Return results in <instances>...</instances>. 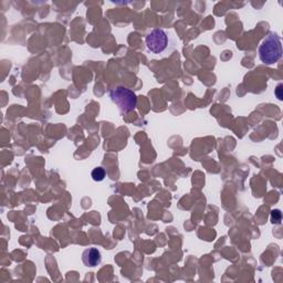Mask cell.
I'll return each mask as SVG.
<instances>
[{
	"mask_svg": "<svg viewBox=\"0 0 283 283\" xmlns=\"http://www.w3.org/2000/svg\"><path fill=\"white\" fill-rule=\"evenodd\" d=\"M282 57L281 39L275 32H269L259 47L260 60L270 66L280 60Z\"/></svg>",
	"mask_w": 283,
	"mask_h": 283,
	"instance_id": "6da1fadb",
	"label": "cell"
},
{
	"mask_svg": "<svg viewBox=\"0 0 283 283\" xmlns=\"http://www.w3.org/2000/svg\"><path fill=\"white\" fill-rule=\"evenodd\" d=\"M105 170L103 167H96L92 171V178L95 182H102L105 178Z\"/></svg>",
	"mask_w": 283,
	"mask_h": 283,
	"instance_id": "5b68a950",
	"label": "cell"
},
{
	"mask_svg": "<svg viewBox=\"0 0 283 283\" xmlns=\"http://www.w3.org/2000/svg\"><path fill=\"white\" fill-rule=\"evenodd\" d=\"M110 98L113 103H115L118 110L122 114H126L133 111L136 107L137 97L135 93L130 89L124 87L113 88L110 91Z\"/></svg>",
	"mask_w": 283,
	"mask_h": 283,
	"instance_id": "7a4b0ae2",
	"label": "cell"
},
{
	"mask_svg": "<svg viewBox=\"0 0 283 283\" xmlns=\"http://www.w3.org/2000/svg\"><path fill=\"white\" fill-rule=\"evenodd\" d=\"M281 211L280 210H278V209H275V210H272L271 211V221L273 223H280L281 222Z\"/></svg>",
	"mask_w": 283,
	"mask_h": 283,
	"instance_id": "8992f818",
	"label": "cell"
},
{
	"mask_svg": "<svg viewBox=\"0 0 283 283\" xmlns=\"http://www.w3.org/2000/svg\"><path fill=\"white\" fill-rule=\"evenodd\" d=\"M82 261L87 267H96L102 261L101 252L96 248H89L82 253Z\"/></svg>",
	"mask_w": 283,
	"mask_h": 283,
	"instance_id": "277c9868",
	"label": "cell"
},
{
	"mask_svg": "<svg viewBox=\"0 0 283 283\" xmlns=\"http://www.w3.org/2000/svg\"><path fill=\"white\" fill-rule=\"evenodd\" d=\"M146 47L151 52L158 54L168 47V36L162 29H154L145 38Z\"/></svg>",
	"mask_w": 283,
	"mask_h": 283,
	"instance_id": "3957f363",
	"label": "cell"
},
{
	"mask_svg": "<svg viewBox=\"0 0 283 283\" xmlns=\"http://www.w3.org/2000/svg\"><path fill=\"white\" fill-rule=\"evenodd\" d=\"M282 83H279L278 84V87H277V89H276V95H277V97H278V100H282L283 98V94H282Z\"/></svg>",
	"mask_w": 283,
	"mask_h": 283,
	"instance_id": "52a82bcc",
	"label": "cell"
}]
</instances>
